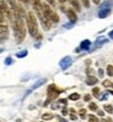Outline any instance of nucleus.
<instances>
[{
    "label": "nucleus",
    "mask_w": 113,
    "mask_h": 122,
    "mask_svg": "<svg viewBox=\"0 0 113 122\" xmlns=\"http://www.w3.org/2000/svg\"><path fill=\"white\" fill-rule=\"evenodd\" d=\"M11 22H12V30H14V33H15L17 43H21L26 37V26H25L22 16L15 10H14V20Z\"/></svg>",
    "instance_id": "1"
},
{
    "label": "nucleus",
    "mask_w": 113,
    "mask_h": 122,
    "mask_svg": "<svg viewBox=\"0 0 113 122\" xmlns=\"http://www.w3.org/2000/svg\"><path fill=\"white\" fill-rule=\"evenodd\" d=\"M26 25H27L30 35L32 37H37L38 36V25H37V19L33 12H28L26 15Z\"/></svg>",
    "instance_id": "2"
},
{
    "label": "nucleus",
    "mask_w": 113,
    "mask_h": 122,
    "mask_svg": "<svg viewBox=\"0 0 113 122\" xmlns=\"http://www.w3.org/2000/svg\"><path fill=\"white\" fill-rule=\"evenodd\" d=\"M0 11L3 12V15H4L6 19H9L10 21H12V20H14V14L10 11L8 3L4 1V0H1V1H0Z\"/></svg>",
    "instance_id": "3"
},
{
    "label": "nucleus",
    "mask_w": 113,
    "mask_h": 122,
    "mask_svg": "<svg viewBox=\"0 0 113 122\" xmlns=\"http://www.w3.org/2000/svg\"><path fill=\"white\" fill-rule=\"evenodd\" d=\"M60 94V90L55 86L54 84L52 85H49V88H48V97L49 99H55V97H58V95Z\"/></svg>",
    "instance_id": "4"
},
{
    "label": "nucleus",
    "mask_w": 113,
    "mask_h": 122,
    "mask_svg": "<svg viewBox=\"0 0 113 122\" xmlns=\"http://www.w3.org/2000/svg\"><path fill=\"white\" fill-rule=\"evenodd\" d=\"M8 33H9V28L6 24H0V42H3L4 40L8 38Z\"/></svg>",
    "instance_id": "5"
},
{
    "label": "nucleus",
    "mask_w": 113,
    "mask_h": 122,
    "mask_svg": "<svg viewBox=\"0 0 113 122\" xmlns=\"http://www.w3.org/2000/svg\"><path fill=\"white\" fill-rule=\"evenodd\" d=\"M71 62H73L71 57H69V56L64 57V58L60 61V68H61V69H66V68H69V67H70V64H71Z\"/></svg>",
    "instance_id": "6"
},
{
    "label": "nucleus",
    "mask_w": 113,
    "mask_h": 122,
    "mask_svg": "<svg viewBox=\"0 0 113 122\" xmlns=\"http://www.w3.org/2000/svg\"><path fill=\"white\" fill-rule=\"evenodd\" d=\"M109 14H111V8H102L100 11H98V17L104 19V17H107Z\"/></svg>",
    "instance_id": "7"
},
{
    "label": "nucleus",
    "mask_w": 113,
    "mask_h": 122,
    "mask_svg": "<svg viewBox=\"0 0 113 122\" xmlns=\"http://www.w3.org/2000/svg\"><path fill=\"white\" fill-rule=\"evenodd\" d=\"M66 15H68L69 20L71 21V22H75V21L77 20V16H76V14H75V11H73L71 9H69V10L66 11Z\"/></svg>",
    "instance_id": "8"
},
{
    "label": "nucleus",
    "mask_w": 113,
    "mask_h": 122,
    "mask_svg": "<svg viewBox=\"0 0 113 122\" xmlns=\"http://www.w3.org/2000/svg\"><path fill=\"white\" fill-rule=\"evenodd\" d=\"M97 83V78L92 76V75H89L87 79H86V84L87 85H95Z\"/></svg>",
    "instance_id": "9"
},
{
    "label": "nucleus",
    "mask_w": 113,
    "mask_h": 122,
    "mask_svg": "<svg viewBox=\"0 0 113 122\" xmlns=\"http://www.w3.org/2000/svg\"><path fill=\"white\" fill-rule=\"evenodd\" d=\"M69 3L73 5V8L76 10V11H80V3H79V0H69Z\"/></svg>",
    "instance_id": "10"
},
{
    "label": "nucleus",
    "mask_w": 113,
    "mask_h": 122,
    "mask_svg": "<svg viewBox=\"0 0 113 122\" xmlns=\"http://www.w3.org/2000/svg\"><path fill=\"white\" fill-rule=\"evenodd\" d=\"M90 46H91V42H90L89 40H85V41H82V42H81L80 48H81V49H89V48H90Z\"/></svg>",
    "instance_id": "11"
},
{
    "label": "nucleus",
    "mask_w": 113,
    "mask_h": 122,
    "mask_svg": "<svg viewBox=\"0 0 113 122\" xmlns=\"http://www.w3.org/2000/svg\"><path fill=\"white\" fill-rule=\"evenodd\" d=\"M51 21H52V22H54V24L59 22V16H58V14L53 12L52 15H51Z\"/></svg>",
    "instance_id": "12"
},
{
    "label": "nucleus",
    "mask_w": 113,
    "mask_h": 122,
    "mask_svg": "<svg viewBox=\"0 0 113 122\" xmlns=\"http://www.w3.org/2000/svg\"><path fill=\"white\" fill-rule=\"evenodd\" d=\"M43 83H46V79H41V80H38V81H37V83H36V84H34L33 86L31 88V90H34V89H36V88L41 86V85L43 84ZM31 90H30V91H31Z\"/></svg>",
    "instance_id": "13"
},
{
    "label": "nucleus",
    "mask_w": 113,
    "mask_h": 122,
    "mask_svg": "<svg viewBox=\"0 0 113 122\" xmlns=\"http://www.w3.org/2000/svg\"><path fill=\"white\" fill-rule=\"evenodd\" d=\"M79 99H80V95L76 94V92H74V94H71V95H69V100H73V101H76V100H79Z\"/></svg>",
    "instance_id": "14"
},
{
    "label": "nucleus",
    "mask_w": 113,
    "mask_h": 122,
    "mask_svg": "<svg viewBox=\"0 0 113 122\" xmlns=\"http://www.w3.org/2000/svg\"><path fill=\"white\" fill-rule=\"evenodd\" d=\"M42 118H43V120H51V118H53V113L46 112V113L42 115Z\"/></svg>",
    "instance_id": "15"
},
{
    "label": "nucleus",
    "mask_w": 113,
    "mask_h": 122,
    "mask_svg": "<svg viewBox=\"0 0 113 122\" xmlns=\"http://www.w3.org/2000/svg\"><path fill=\"white\" fill-rule=\"evenodd\" d=\"M104 111H107L108 113H113V107L111 105H104Z\"/></svg>",
    "instance_id": "16"
},
{
    "label": "nucleus",
    "mask_w": 113,
    "mask_h": 122,
    "mask_svg": "<svg viewBox=\"0 0 113 122\" xmlns=\"http://www.w3.org/2000/svg\"><path fill=\"white\" fill-rule=\"evenodd\" d=\"M6 3H8L12 9H15V8H16V1H15V0H6Z\"/></svg>",
    "instance_id": "17"
},
{
    "label": "nucleus",
    "mask_w": 113,
    "mask_h": 122,
    "mask_svg": "<svg viewBox=\"0 0 113 122\" xmlns=\"http://www.w3.org/2000/svg\"><path fill=\"white\" fill-rule=\"evenodd\" d=\"M107 75L113 76V66H108L107 67Z\"/></svg>",
    "instance_id": "18"
},
{
    "label": "nucleus",
    "mask_w": 113,
    "mask_h": 122,
    "mask_svg": "<svg viewBox=\"0 0 113 122\" xmlns=\"http://www.w3.org/2000/svg\"><path fill=\"white\" fill-rule=\"evenodd\" d=\"M103 86H106V88H113V84L109 80H104L103 81Z\"/></svg>",
    "instance_id": "19"
},
{
    "label": "nucleus",
    "mask_w": 113,
    "mask_h": 122,
    "mask_svg": "<svg viewBox=\"0 0 113 122\" xmlns=\"http://www.w3.org/2000/svg\"><path fill=\"white\" fill-rule=\"evenodd\" d=\"M89 109H90L91 111H96V110H97V105H96L95 102H91V104L89 105Z\"/></svg>",
    "instance_id": "20"
},
{
    "label": "nucleus",
    "mask_w": 113,
    "mask_h": 122,
    "mask_svg": "<svg viewBox=\"0 0 113 122\" xmlns=\"http://www.w3.org/2000/svg\"><path fill=\"white\" fill-rule=\"evenodd\" d=\"M79 115H80L81 118H85V117H86V110H85V109H81V110L79 111Z\"/></svg>",
    "instance_id": "21"
},
{
    "label": "nucleus",
    "mask_w": 113,
    "mask_h": 122,
    "mask_svg": "<svg viewBox=\"0 0 113 122\" xmlns=\"http://www.w3.org/2000/svg\"><path fill=\"white\" fill-rule=\"evenodd\" d=\"M92 94L98 97V95H100V89H98V88H94V89H92Z\"/></svg>",
    "instance_id": "22"
},
{
    "label": "nucleus",
    "mask_w": 113,
    "mask_h": 122,
    "mask_svg": "<svg viewBox=\"0 0 113 122\" xmlns=\"http://www.w3.org/2000/svg\"><path fill=\"white\" fill-rule=\"evenodd\" d=\"M26 54H27V51L25 49V51H22V52H19L17 57H19V58H22V57H26Z\"/></svg>",
    "instance_id": "23"
},
{
    "label": "nucleus",
    "mask_w": 113,
    "mask_h": 122,
    "mask_svg": "<svg viewBox=\"0 0 113 122\" xmlns=\"http://www.w3.org/2000/svg\"><path fill=\"white\" fill-rule=\"evenodd\" d=\"M81 3H82V5L85 6V8H90V1L89 0H81Z\"/></svg>",
    "instance_id": "24"
},
{
    "label": "nucleus",
    "mask_w": 113,
    "mask_h": 122,
    "mask_svg": "<svg viewBox=\"0 0 113 122\" xmlns=\"http://www.w3.org/2000/svg\"><path fill=\"white\" fill-rule=\"evenodd\" d=\"M5 19H6V17L3 15V12L0 11V24H5Z\"/></svg>",
    "instance_id": "25"
},
{
    "label": "nucleus",
    "mask_w": 113,
    "mask_h": 122,
    "mask_svg": "<svg viewBox=\"0 0 113 122\" xmlns=\"http://www.w3.org/2000/svg\"><path fill=\"white\" fill-rule=\"evenodd\" d=\"M89 120H90V121H95V122L98 121V118H97L96 116H94V115H90V116H89Z\"/></svg>",
    "instance_id": "26"
},
{
    "label": "nucleus",
    "mask_w": 113,
    "mask_h": 122,
    "mask_svg": "<svg viewBox=\"0 0 113 122\" xmlns=\"http://www.w3.org/2000/svg\"><path fill=\"white\" fill-rule=\"evenodd\" d=\"M11 62H12V59L10 58V57H9V58H6V59H5V63H6V64H8V66H9V64H10Z\"/></svg>",
    "instance_id": "27"
},
{
    "label": "nucleus",
    "mask_w": 113,
    "mask_h": 122,
    "mask_svg": "<svg viewBox=\"0 0 113 122\" xmlns=\"http://www.w3.org/2000/svg\"><path fill=\"white\" fill-rule=\"evenodd\" d=\"M61 113L63 115H68V109H66V107H64V109L61 110Z\"/></svg>",
    "instance_id": "28"
},
{
    "label": "nucleus",
    "mask_w": 113,
    "mask_h": 122,
    "mask_svg": "<svg viewBox=\"0 0 113 122\" xmlns=\"http://www.w3.org/2000/svg\"><path fill=\"white\" fill-rule=\"evenodd\" d=\"M90 99H91V96H90V95H85V97H84L85 101H90Z\"/></svg>",
    "instance_id": "29"
},
{
    "label": "nucleus",
    "mask_w": 113,
    "mask_h": 122,
    "mask_svg": "<svg viewBox=\"0 0 113 122\" xmlns=\"http://www.w3.org/2000/svg\"><path fill=\"white\" fill-rule=\"evenodd\" d=\"M47 3H49V4H51V5H55V1H54V0H47Z\"/></svg>",
    "instance_id": "30"
},
{
    "label": "nucleus",
    "mask_w": 113,
    "mask_h": 122,
    "mask_svg": "<svg viewBox=\"0 0 113 122\" xmlns=\"http://www.w3.org/2000/svg\"><path fill=\"white\" fill-rule=\"evenodd\" d=\"M98 74H100V76L104 75V74H103V69H98Z\"/></svg>",
    "instance_id": "31"
},
{
    "label": "nucleus",
    "mask_w": 113,
    "mask_h": 122,
    "mask_svg": "<svg viewBox=\"0 0 113 122\" xmlns=\"http://www.w3.org/2000/svg\"><path fill=\"white\" fill-rule=\"evenodd\" d=\"M97 113H98V115H100V116H103V115H104L102 110H98V111H97Z\"/></svg>",
    "instance_id": "32"
},
{
    "label": "nucleus",
    "mask_w": 113,
    "mask_h": 122,
    "mask_svg": "<svg viewBox=\"0 0 113 122\" xmlns=\"http://www.w3.org/2000/svg\"><path fill=\"white\" fill-rule=\"evenodd\" d=\"M59 102L60 104H66V100L65 99H61V100H59Z\"/></svg>",
    "instance_id": "33"
},
{
    "label": "nucleus",
    "mask_w": 113,
    "mask_h": 122,
    "mask_svg": "<svg viewBox=\"0 0 113 122\" xmlns=\"http://www.w3.org/2000/svg\"><path fill=\"white\" fill-rule=\"evenodd\" d=\"M21 3H25V4H27V3H30V0H20Z\"/></svg>",
    "instance_id": "34"
},
{
    "label": "nucleus",
    "mask_w": 113,
    "mask_h": 122,
    "mask_svg": "<svg viewBox=\"0 0 113 122\" xmlns=\"http://www.w3.org/2000/svg\"><path fill=\"white\" fill-rule=\"evenodd\" d=\"M92 1H94L95 4H100V3H101V0H92Z\"/></svg>",
    "instance_id": "35"
},
{
    "label": "nucleus",
    "mask_w": 113,
    "mask_h": 122,
    "mask_svg": "<svg viewBox=\"0 0 113 122\" xmlns=\"http://www.w3.org/2000/svg\"><path fill=\"white\" fill-rule=\"evenodd\" d=\"M109 37H111V38H113V31H111V32H109Z\"/></svg>",
    "instance_id": "36"
},
{
    "label": "nucleus",
    "mask_w": 113,
    "mask_h": 122,
    "mask_svg": "<svg viewBox=\"0 0 113 122\" xmlns=\"http://www.w3.org/2000/svg\"><path fill=\"white\" fill-rule=\"evenodd\" d=\"M58 1H59V3H61V4H63V3H65V1H66V0H58Z\"/></svg>",
    "instance_id": "37"
},
{
    "label": "nucleus",
    "mask_w": 113,
    "mask_h": 122,
    "mask_svg": "<svg viewBox=\"0 0 113 122\" xmlns=\"http://www.w3.org/2000/svg\"><path fill=\"white\" fill-rule=\"evenodd\" d=\"M107 94H112V95H113V91H108Z\"/></svg>",
    "instance_id": "38"
},
{
    "label": "nucleus",
    "mask_w": 113,
    "mask_h": 122,
    "mask_svg": "<svg viewBox=\"0 0 113 122\" xmlns=\"http://www.w3.org/2000/svg\"><path fill=\"white\" fill-rule=\"evenodd\" d=\"M1 52H3V49H1V48H0V53H1Z\"/></svg>",
    "instance_id": "39"
}]
</instances>
